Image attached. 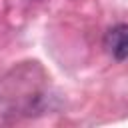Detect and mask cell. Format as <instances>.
Instances as JSON below:
<instances>
[{
  "label": "cell",
  "mask_w": 128,
  "mask_h": 128,
  "mask_svg": "<svg viewBox=\"0 0 128 128\" xmlns=\"http://www.w3.org/2000/svg\"><path fill=\"white\" fill-rule=\"evenodd\" d=\"M104 48L112 58L126 60L128 58V24H118L110 28L104 36Z\"/></svg>",
  "instance_id": "6da1fadb"
}]
</instances>
